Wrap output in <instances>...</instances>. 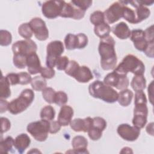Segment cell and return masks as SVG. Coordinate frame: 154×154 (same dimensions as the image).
Here are the masks:
<instances>
[{
  "label": "cell",
  "instance_id": "cell-1",
  "mask_svg": "<svg viewBox=\"0 0 154 154\" xmlns=\"http://www.w3.org/2000/svg\"><path fill=\"white\" fill-rule=\"evenodd\" d=\"M115 43V40L110 35L100 38L98 51L100 56L101 67L104 70L114 69L116 67L117 58Z\"/></svg>",
  "mask_w": 154,
  "mask_h": 154
},
{
  "label": "cell",
  "instance_id": "cell-2",
  "mask_svg": "<svg viewBox=\"0 0 154 154\" xmlns=\"http://www.w3.org/2000/svg\"><path fill=\"white\" fill-rule=\"evenodd\" d=\"M88 91L92 97L109 103H114L118 99L119 93L111 87L99 80H96L90 84Z\"/></svg>",
  "mask_w": 154,
  "mask_h": 154
},
{
  "label": "cell",
  "instance_id": "cell-3",
  "mask_svg": "<svg viewBox=\"0 0 154 154\" xmlns=\"http://www.w3.org/2000/svg\"><path fill=\"white\" fill-rule=\"evenodd\" d=\"M114 71L123 75H127L128 72H131L135 75H143L145 72V66L137 57L128 54L115 67Z\"/></svg>",
  "mask_w": 154,
  "mask_h": 154
},
{
  "label": "cell",
  "instance_id": "cell-4",
  "mask_svg": "<svg viewBox=\"0 0 154 154\" xmlns=\"http://www.w3.org/2000/svg\"><path fill=\"white\" fill-rule=\"evenodd\" d=\"M34 99V91L29 88H26L20 93L18 97L9 103L8 110L13 115L18 114L26 109L32 103Z\"/></svg>",
  "mask_w": 154,
  "mask_h": 154
},
{
  "label": "cell",
  "instance_id": "cell-5",
  "mask_svg": "<svg viewBox=\"0 0 154 154\" xmlns=\"http://www.w3.org/2000/svg\"><path fill=\"white\" fill-rule=\"evenodd\" d=\"M50 129V122L42 119L29 123L26 130L32 137L38 141H45L48 136Z\"/></svg>",
  "mask_w": 154,
  "mask_h": 154
},
{
  "label": "cell",
  "instance_id": "cell-6",
  "mask_svg": "<svg viewBox=\"0 0 154 154\" xmlns=\"http://www.w3.org/2000/svg\"><path fill=\"white\" fill-rule=\"evenodd\" d=\"M64 51V48L62 42L54 40L49 43L46 48V64L47 67L54 68L55 66L57 60L61 57Z\"/></svg>",
  "mask_w": 154,
  "mask_h": 154
},
{
  "label": "cell",
  "instance_id": "cell-7",
  "mask_svg": "<svg viewBox=\"0 0 154 154\" xmlns=\"http://www.w3.org/2000/svg\"><path fill=\"white\" fill-rule=\"evenodd\" d=\"M126 5L124 1H117L112 3L104 12L105 20L107 23L112 24L123 17L124 7Z\"/></svg>",
  "mask_w": 154,
  "mask_h": 154
},
{
  "label": "cell",
  "instance_id": "cell-8",
  "mask_svg": "<svg viewBox=\"0 0 154 154\" xmlns=\"http://www.w3.org/2000/svg\"><path fill=\"white\" fill-rule=\"evenodd\" d=\"M12 51L14 55H20L27 57L32 53L36 52L37 46L31 39L19 40L12 45Z\"/></svg>",
  "mask_w": 154,
  "mask_h": 154
},
{
  "label": "cell",
  "instance_id": "cell-9",
  "mask_svg": "<svg viewBox=\"0 0 154 154\" xmlns=\"http://www.w3.org/2000/svg\"><path fill=\"white\" fill-rule=\"evenodd\" d=\"M103 82L106 85L120 90L127 88L129 84L127 75H120L114 70L105 76Z\"/></svg>",
  "mask_w": 154,
  "mask_h": 154
},
{
  "label": "cell",
  "instance_id": "cell-10",
  "mask_svg": "<svg viewBox=\"0 0 154 154\" xmlns=\"http://www.w3.org/2000/svg\"><path fill=\"white\" fill-rule=\"evenodd\" d=\"M64 1H48L42 6V12L48 19H55L60 16Z\"/></svg>",
  "mask_w": 154,
  "mask_h": 154
},
{
  "label": "cell",
  "instance_id": "cell-11",
  "mask_svg": "<svg viewBox=\"0 0 154 154\" xmlns=\"http://www.w3.org/2000/svg\"><path fill=\"white\" fill-rule=\"evenodd\" d=\"M35 37L40 40H46L49 37V31L45 22L40 17L32 18L29 22Z\"/></svg>",
  "mask_w": 154,
  "mask_h": 154
},
{
  "label": "cell",
  "instance_id": "cell-12",
  "mask_svg": "<svg viewBox=\"0 0 154 154\" xmlns=\"http://www.w3.org/2000/svg\"><path fill=\"white\" fill-rule=\"evenodd\" d=\"M117 132L123 140L128 141H134L139 137L140 129L129 124L123 123L117 127Z\"/></svg>",
  "mask_w": 154,
  "mask_h": 154
},
{
  "label": "cell",
  "instance_id": "cell-13",
  "mask_svg": "<svg viewBox=\"0 0 154 154\" xmlns=\"http://www.w3.org/2000/svg\"><path fill=\"white\" fill-rule=\"evenodd\" d=\"M130 38L134 43L135 48L140 51L144 52L148 46V43L145 39L144 32L141 29H133L131 31Z\"/></svg>",
  "mask_w": 154,
  "mask_h": 154
},
{
  "label": "cell",
  "instance_id": "cell-14",
  "mask_svg": "<svg viewBox=\"0 0 154 154\" xmlns=\"http://www.w3.org/2000/svg\"><path fill=\"white\" fill-rule=\"evenodd\" d=\"M93 118L87 117L84 119L78 118L72 120L70 123V128L75 132H87L92 126Z\"/></svg>",
  "mask_w": 154,
  "mask_h": 154
},
{
  "label": "cell",
  "instance_id": "cell-15",
  "mask_svg": "<svg viewBox=\"0 0 154 154\" xmlns=\"http://www.w3.org/2000/svg\"><path fill=\"white\" fill-rule=\"evenodd\" d=\"M126 2L127 4H131L132 6L136 8L135 10L136 23H140L149 17L150 14V10L146 6L143 5L140 1H126Z\"/></svg>",
  "mask_w": 154,
  "mask_h": 154
},
{
  "label": "cell",
  "instance_id": "cell-16",
  "mask_svg": "<svg viewBox=\"0 0 154 154\" xmlns=\"http://www.w3.org/2000/svg\"><path fill=\"white\" fill-rule=\"evenodd\" d=\"M74 111L73 108L69 105H63L61 106L58 116L57 121L61 126L69 125L72 121Z\"/></svg>",
  "mask_w": 154,
  "mask_h": 154
},
{
  "label": "cell",
  "instance_id": "cell-17",
  "mask_svg": "<svg viewBox=\"0 0 154 154\" xmlns=\"http://www.w3.org/2000/svg\"><path fill=\"white\" fill-rule=\"evenodd\" d=\"M26 66L31 75H35L40 72L42 68L38 56L36 52L29 54L26 57Z\"/></svg>",
  "mask_w": 154,
  "mask_h": 154
},
{
  "label": "cell",
  "instance_id": "cell-18",
  "mask_svg": "<svg viewBox=\"0 0 154 154\" xmlns=\"http://www.w3.org/2000/svg\"><path fill=\"white\" fill-rule=\"evenodd\" d=\"M72 145L73 147V151L67 152L66 153L72 152L75 153H87L88 152L87 150L88 146V141L83 136L78 135L75 136L72 141Z\"/></svg>",
  "mask_w": 154,
  "mask_h": 154
},
{
  "label": "cell",
  "instance_id": "cell-19",
  "mask_svg": "<svg viewBox=\"0 0 154 154\" xmlns=\"http://www.w3.org/2000/svg\"><path fill=\"white\" fill-rule=\"evenodd\" d=\"M73 78L79 82L86 83L93 79V75L87 66H79Z\"/></svg>",
  "mask_w": 154,
  "mask_h": 154
},
{
  "label": "cell",
  "instance_id": "cell-20",
  "mask_svg": "<svg viewBox=\"0 0 154 154\" xmlns=\"http://www.w3.org/2000/svg\"><path fill=\"white\" fill-rule=\"evenodd\" d=\"M112 31L117 37L124 40L130 37L131 31L125 22H121L112 28Z\"/></svg>",
  "mask_w": 154,
  "mask_h": 154
},
{
  "label": "cell",
  "instance_id": "cell-21",
  "mask_svg": "<svg viewBox=\"0 0 154 154\" xmlns=\"http://www.w3.org/2000/svg\"><path fill=\"white\" fill-rule=\"evenodd\" d=\"M31 143V140L29 136L26 134H20L14 139V146L19 153H22Z\"/></svg>",
  "mask_w": 154,
  "mask_h": 154
},
{
  "label": "cell",
  "instance_id": "cell-22",
  "mask_svg": "<svg viewBox=\"0 0 154 154\" xmlns=\"http://www.w3.org/2000/svg\"><path fill=\"white\" fill-rule=\"evenodd\" d=\"M133 95L134 94L131 90L128 88L122 90L119 93L117 101L120 105L123 106H128L131 103Z\"/></svg>",
  "mask_w": 154,
  "mask_h": 154
},
{
  "label": "cell",
  "instance_id": "cell-23",
  "mask_svg": "<svg viewBox=\"0 0 154 154\" xmlns=\"http://www.w3.org/2000/svg\"><path fill=\"white\" fill-rule=\"evenodd\" d=\"M131 85L135 91H143L146 86V80L144 75H135L131 81Z\"/></svg>",
  "mask_w": 154,
  "mask_h": 154
},
{
  "label": "cell",
  "instance_id": "cell-24",
  "mask_svg": "<svg viewBox=\"0 0 154 154\" xmlns=\"http://www.w3.org/2000/svg\"><path fill=\"white\" fill-rule=\"evenodd\" d=\"M111 30V27L106 22H104L98 25L94 26V32L95 34L100 38L109 35Z\"/></svg>",
  "mask_w": 154,
  "mask_h": 154
},
{
  "label": "cell",
  "instance_id": "cell-25",
  "mask_svg": "<svg viewBox=\"0 0 154 154\" xmlns=\"http://www.w3.org/2000/svg\"><path fill=\"white\" fill-rule=\"evenodd\" d=\"M64 45L68 50L78 49V37L77 34L71 33L67 34L64 38Z\"/></svg>",
  "mask_w": 154,
  "mask_h": 154
},
{
  "label": "cell",
  "instance_id": "cell-26",
  "mask_svg": "<svg viewBox=\"0 0 154 154\" xmlns=\"http://www.w3.org/2000/svg\"><path fill=\"white\" fill-rule=\"evenodd\" d=\"M10 84L7 81L6 77L2 75L0 79V97L5 99L11 95V90L10 88Z\"/></svg>",
  "mask_w": 154,
  "mask_h": 154
},
{
  "label": "cell",
  "instance_id": "cell-27",
  "mask_svg": "<svg viewBox=\"0 0 154 154\" xmlns=\"http://www.w3.org/2000/svg\"><path fill=\"white\" fill-rule=\"evenodd\" d=\"M31 85L34 90L43 91L47 86L46 79L42 76H37L32 79Z\"/></svg>",
  "mask_w": 154,
  "mask_h": 154
},
{
  "label": "cell",
  "instance_id": "cell-28",
  "mask_svg": "<svg viewBox=\"0 0 154 154\" xmlns=\"http://www.w3.org/2000/svg\"><path fill=\"white\" fill-rule=\"evenodd\" d=\"M55 116V111L54 108L51 105H46L40 111V117L41 119L48 121H52L54 119Z\"/></svg>",
  "mask_w": 154,
  "mask_h": 154
},
{
  "label": "cell",
  "instance_id": "cell-29",
  "mask_svg": "<svg viewBox=\"0 0 154 154\" xmlns=\"http://www.w3.org/2000/svg\"><path fill=\"white\" fill-rule=\"evenodd\" d=\"M14 143V140L11 136H8L5 139L1 140L0 142V152L8 153L12 149Z\"/></svg>",
  "mask_w": 154,
  "mask_h": 154
},
{
  "label": "cell",
  "instance_id": "cell-30",
  "mask_svg": "<svg viewBox=\"0 0 154 154\" xmlns=\"http://www.w3.org/2000/svg\"><path fill=\"white\" fill-rule=\"evenodd\" d=\"M18 32L22 37L25 39H30L33 34V31L29 23L21 24L19 26Z\"/></svg>",
  "mask_w": 154,
  "mask_h": 154
},
{
  "label": "cell",
  "instance_id": "cell-31",
  "mask_svg": "<svg viewBox=\"0 0 154 154\" xmlns=\"http://www.w3.org/2000/svg\"><path fill=\"white\" fill-rule=\"evenodd\" d=\"M125 1V3L126 4L125 1ZM123 17L128 22L132 24H136V16H135V11L130 8L129 7H128L126 4L124 7Z\"/></svg>",
  "mask_w": 154,
  "mask_h": 154
},
{
  "label": "cell",
  "instance_id": "cell-32",
  "mask_svg": "<svg viewBox=\"0 0 154 154\" xmlns=\"http://www.w3.org/2000/svg\"><path fill=\"white\" fill-rule=\"evenodd\" d=\"M90 22L94 26L98 25L105 22V17L103 12L97 10L92 13L90 16Z\"/></svg>",
  "mask_w": 154,
  "mask_h": 154
},
{
  "label": "cell",
  "instance_id": "cell-33",
  "mask_svg": "<svg viewBox=\"0 0 154 154\" xmlns=\"http://www.w3.org/2000/svg\"><path fill=\"white\" fill-rule=\"evenodd\" d=\"M56 91L51 87H46L42 91V96L44 100L49 103H54Z\"/></svg>",
  "mask_w": 154,
  "mask_h": 154
},
{
  "label": "cell",
  "instance_id": "cell-34",
  "mask_svg": "<svg viewBox=\"0 0 154 154\" xmlns=\"http://www.w3.org/2000/svg\"><path fill=\"white\" fill-rule=\"evenodd\" d=\"M12 41L11 33L7 31L1 29L0 31V45L2 46H8Z\"/></svg>",
  "mask_w": 154,
  "mask_h": 154
},
{
  "label": "cell",
  "instance_id": "cell-35",
  "mask_svg": "<svg viewBox=\"0 0 154 154\" xmlns=\"http://www.w3.org/2000/svg\"><path fill=\"white\" fill-rule=\"evenodd\" d=\"M147 123V116L134 115L132 119V124L135 128L141 129L144 127Z\"/></svg>",
  "mask_w": 154,
  "mask_h": 154
},
{
  "label": "cell",
  "instance_id": "cell-36",
  "mask_svg": "<svg viewBox=\"0 0 154 154\" xmlns=\"http://www.w3.org/2000/svg\"><path fill=\"white\" fill-rule=\"evenodd\" d=\"M26 57L20 55H14L13 62L17 69H24L26 66Z\"/></svg>",
  "mask_w": 154,
  "mask_h": 154
},
{
  "label": "cell",
  "instance_id": "cell-37",
  "mask_svg": "<svg viewBox=\"0 0 154 154\" xmlns=\"http://www.w3.org/2000/svg\"><path fill=\"white\" fill-rule=\"evenodd\" d=\"M67 100H68V97L67 94L65 92L63 91H59L56 92L54 103H55L58 106H62L67 103Z\"/></svg>",
  "mask_w": 154,
  "mask_h": 154
},
{
  "label": "cell",
  "instance_id": "cell-38",
  "mask_svg": "<svg viewBox=\"0 0 154 154\" xmlns=\"http://www.w3.org/2000/svg\"><path fill=\"white\" fill-rule=\"evenodd\" d=\"M79 66H80L76 61L71 60L69 61L67 67L65 69V73L67 75L71 77H73Z\"/></svg>",
  "mask_w": 154,
  "mask_h": 154
},
{
  "label": "cell",
  "instance_id": "cell-39",
  "mask_svg": "<svg viewBox=\"0 0 154 154\" xmlns=\"http://www.w3.org/2000/svg\"><path fill=\"white\" fill-rule=\"evenodd\" d=\"M93 127L103 131L106 127V122L105 120L100 117H95L93 118Z\"/></svg>",
  "mask_w": 154,
  "mask_h": 154
},
{
  "label": "cell",
  "instance_id": "cell-40",
  "mask_svg": "<svg viewBox=\"0 0 154 154\" xmlns=\"http://www.w3.org/2000/svg\"><path fill=\"white\" fill-rule=\"evenodd\" d=\"M70 2L75 6L86 11V10L91 5L93 2L90 0H75L71 1Z\"/></svg>",
  "mask_w": 154,
  "mask_h": 154
},
{
  "label": "cell",
  "instance_id": "cell-41",
  "mask_svg": "<svg viewBox=\"0 0 154 154\" xmlns=\"http://www.w3.org/2000/svg\"><path fill=\"white\" fill-rule=\"evenodd\" d=\"M69 61H70L67 57L61 56L57 60L55 66L58 70H65L69 64Z\"/></svg>",
  "mask_w": 154,
  "mask_h": 154
},
{
  "label": "cell",
  "instance_id": "cell-42",
  "mask_svg": "<svg viewBox=\"0 0 154 154\" xmlns=\"http://www.w3.org/2000/svg\"><path fill=\"white\" fill-rule=\"evenodd\" d=\"M102 132L103 131L91 126L87 132H88V137L91 140L93 141H96L99 140L101 138L102 135Z\"/></svg>",
  "mask_w": 154,
  "mask_h": 154
},
{
  "label": "cell",
  "instance_id": "cell-43",
  "mask_svg": "<svg viewBox=\"0 0 154 154\" xmlns=\"http://www.w3.org/2000/svg\"><path fill=\"white\" fill-rule=\"evenodd\" d=\"M40 73L41 76L45 79H51L55 76V72L54 68H50L48 67H42Z\"/></svg>",
  "mask_w": 154,
  "mask_h": 154
},
{
  "label": "cell",
  "instance_id": "cell-44",
  "mask_svg": "<svg viewBox=\"0 0 154 154\" xmlns=\"http://www.w3.org/2000/svg\"><path fill=\"white\" fill-rule=\"evenodd\" d=\"M19 84L20 85H26L31 83L32 78L31 75L27 72H22L18 73Z\"/></svg>",
  "mask_w": 154,
  "mask_h": 154
},
{
  "label": "cell",
  "instance_id": "cell-45",
  "mask_svg": "<svg viewBox=\"0 0 154 154\" xmlns=\"http://www.w3.org/2000/svg\"><path fill=\"white\" fill-rule=\"evenodd\" d=\"M144 32L145 39L148 43H154V36H153V25H152L148 27Z\"/></svg>",
  "mask_w": 154,
  "mask_h": 154
},
{
  "label": "cell",
  "instance_id": "cell-46",
  "mask_svg": "<svg viewBox=\"0 0 154 154\" xmlns=\"http://www.w3.org/2000/svg\"><path fill=\"white\" fill-rule=\"evenodd\" d=\"M78 37V49L84 48L88 44V37L84 33L77 34Z\"/></svg>",
  "mask_w": 154,
  "mask_h": 154
},
{
  "label": "cell",
  "instance_id": "cell-47",
  "mask_svg": "<svg viewBox=\"0 0 154 154\" xmlns=\"http://www.w3.org/2000/svg\"><path fill=\"white\" fill-rule=\"evenodd\" d=\"M1 135L8 131L11 127V123L10 120L6 117H1Z\"/></svg>",
  "mask_w": 154,
  "mask_h": 154
},
{
  "label": "cell",
  "instance_id": "cell-48",
  "mask_svg": "<svg viewBox=\"0 0 154 154\" xmlns=\"http://www.w3.org/2000/svg\"><path fill=\"white\" fill-rule=\"evenodd\" d=\"M5 77L10 85H15L19 84L18 73H8Z\"/></svg>",
  "mask_w": 154,
  "mask_h": 154
},
{
  "label": "cell",
  "instance_id": "cell-49",
  "mask_svg": "<svg viewBox=\"0 0 154 154\" xmlns=\"http://www.w3.org/2000/svg\"><path fill=\"white\" fill-rule=\"evenodd\" d=\"M61 125L59 124L58 121H50V129L49 133L55 134L58 132L61 129Z\"/></svg>",
  "mask_w": 154,
  "mask_h": 154
},
{
  "label": "cell",
  "instance_id": "cell-50",
  "mask_svg": "<svg viewBox=\"0 0 154 154\" xmlns=\"http://www.w3.org/2000/svg\"><path fill=\"white\" fill-rule=\"evenodd\" d=\"M153 45L154 43H150L148 44V46L147 48L145 49V51L143 52L146 56H147L149 58H153L154 54H153Z\"/></svg>",
  "mask_w": 154,
  "mask_h": 154
},
{
  "label": "cell",
  "instance_id": "cell-51",
  "mask_svg": "<svg viewBox=\"0 0 154 154\" xmlns=\"http://www.w3.org/2000/svg\"><path fill=\"white\" fill-rule=\"evenodd\" d=\"M9 103L5 99H1L0 100V112L3 113L5 112L8 108Z\"/></svg>",
  "mask_w": 154,
  "mask_h": 154
},
{
  "label": "cell",
  "instance_id": "cell-52",
  "mask_svg": "<svg viewBox=\"0 0 154 154\" xmlns=\"http://www.w3.org/2000/svg\"><path fill=\"white\" fill-rule=\"evenodd\" d=\"M153 81H152L148 87V94L150 103L153 104Z\"/></svg>",
  "mask_w": 154,
  "mask_h": 154
},
{
  "label": "cell",
  "instance_id": "cell-53",
  "mask_svg": "<svg viewBox=\"0 0 154 154\" xmlns=\"http://www.w3.org/2000/svg\"><path fill=\"white\" fill-rule=\"evenodd\" d=\"M146 132L150 135H153V123L151 122L147 125L146 128Z\"/></svg>",
  "mask_w": 154,
  "mask_h": 154
},
{
  "label": "cell",
  "instance_id": "cell-54",
  "mask_svg": "<svg viewBox=\"0 0 154 154\" xmlns=\"http://www.w3.org/2000/svg\"><path fill=\"white\" fill-rule=\"evenodd\" d=\"M121 153H132L133 152L132 150V149L128 147H123L122 150L120 152Z\"/></svg>",
  "mask_w": 154,
  "mask_h": 154
},
{
  "label": "cell",
  "instance_id": "cell-55",
  "mask_svg": "<svg viewBox=\"0 0 154 154\" xmlns=\"http://www.w3.org/2000/svg\"><path fill=\"white\" fill-rule=\"evenodd\" d=\"M36 150V149H31V151H29V152H28V153H41L39 150H37L36 151H35Z\"/></svg>",
  "mask_w": 154,
  "mask_h": 154
}]
</instances>
